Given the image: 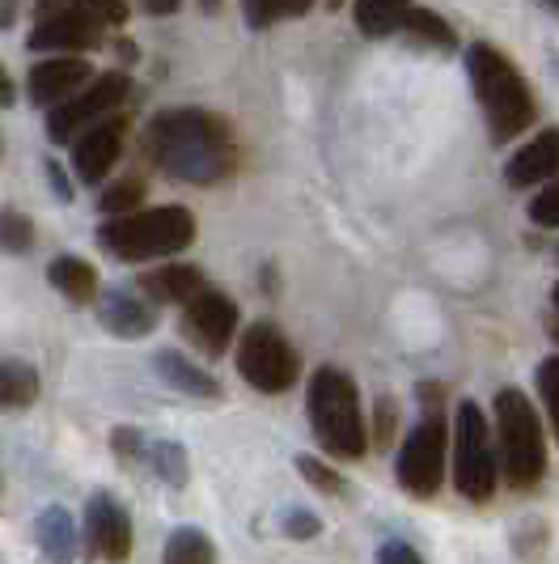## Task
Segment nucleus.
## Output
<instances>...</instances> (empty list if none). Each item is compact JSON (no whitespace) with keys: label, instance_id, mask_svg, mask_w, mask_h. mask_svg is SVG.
Masks as SVG:
<instances>
[{"label":"nucleus","instance_id":"obj_22","mask_svg":"<svg viewBox=\"0 0 559 564\" xmlns=\"http://www.w3.org/2000/svg\"><path fill=\"white\" fill-rule=\"evenodd\" d=\"M162 564H217V547L196 527H178L162 547Z\"/></svg>","mask_w":559,"mask_h":564},{"label":"nucleus","instance_id":"obj_21","mask_svg":"<svg viewBox=\"0 0 559 564\" xmlns=\"http://www.w3.org/2000/svg\"><path fill=\"white\" fill-rule=\"evenodd\" d=\"M412 13V0H357V26L369 39H386L394 30H403Z\"/></svg>","mask_w":559,"mask_h":564},{"label":"nucleus","instance_id":"obj_36","mask_svg":"<svg viewBox=\"0 0 559 564\" xmlns=\"http://www.w3.org/2000/svg\"><path fill=\"white\" fill-rule=\"evenodd\" d=\"M47 174H52V187H56V196H59V199H73V187H68V178L59 174L56 162H47Z\"/></svg>","mask_w":559,"mask_h":564},{"label":"nucleus","instance_id":"obj_24","mask_svg":"<svg viewBox=\"0 0 559 564\" xmlns=\"http://www.w3.org/2000/svg\"><path fill=\"white\" fill-rule=\"evenodd\" d=\"M149 458H153V471L166 480V488H187L191 463H187V451H183L178 442H157V446H149Z\"/></svg>","mask_w":559,"mask_h":564},{"label":"nucleus","instance_id":"obj_31","mask_svg":"<svg viewBox=\"0 0 559 564\" xmlns=\"http://www.w3.org/2000/svg\"><path fill=\"white\" fill-rule=\"evenodd\" d=\"M538 391L547 399V412H551V424H556V437H559V357H547L538 366Z\"/></svg>","mask_w":559,"mask_h":564},{"label":"nucleus","instance_id":"obj_11","mask_svg":"<svg viewBox=\"0 0 559 564\" xmlns=\"http://www.w3.org/2000/svg\"><path fill=\"white\" fill-rule=\"evenodd\" d=\"M233 327H238V306L217 289H199L191 302H183V332L204 352H212V357L224 352L233 339Z\"/></svg>","mask_w":559,"mask_h":564},{"label":"nucleus","instance_id":"obj_29","mask_svg":"<svg viewBox=\"0 0 559 564\" xmlns=\"http://www.w3.org/2000/svg\"><path fill=\"white\" fill-rule=\"evenodd\" d=\"M297 471H302V480H309L314 488H322V492H348V480L339 476L336 467H327L322 458H314V454H297Z\"/></svg>","mask_w":559,"mask_h":564},{"label":"nucleus","instance_id":"obj_23","mask_svg":"<svg viewBox=\"0 0 559 564\" xmlns=\"http://www.w3.org/2000/svg\"><path fill=\"white\" fill-rule=\"evenodd\" d=\"M39 399V373L26 361L0 357V408H30Z\"/></svg>","mask_w":559,"mask_h":564},{"label":"nucleus","instance_id":"obj_26","mask_svg":"<svg viewBox=\"0 0 559 564\" xmlns=\"http://www.w3.org/2000/svg\"><path fill=\"white\" fill-rule=\"evenodd\" d=\"M314 0H246V18H251L254 30L276 26L284 18H302Z\"/></svg>","mask_w":559,"mask_h":564},{"label":"nucleus","instance_id":"obj_12","mask_svg":"<svg viewBox=\"0 0 559 564\" xmlns=\"http://www.w3.org/2000/svg\"><path fill=\"white\" fill-rule=\"evenodd\" d=\"M123 137H128V119L123 115H107L98 123H89L81 137L73 141V170L77 178L98 187L114 170L119 153H123Z\"/></svg>","mask_w":559,"mask_h":564},{"label":"nucleus","instance_id":"obj_30","mask_svg":"<svg viewBox=\"0 0 559 564\" xmlns=\"http://www.w3.org/2000/svg\"><path fill=\"white\" fill-rule=\"evenodd\" d=\"M530 221L542 229H559V174L547 178V187L530 199Z\"/></svg>","mask_w":559,"mask_h":564},{"label":"nucleus","instance_id":"obj_33","mask_svg":"<svg viewBox=\"0 0 559 564\" xmlns=\"http://www.w3.org/2000/svg\"><path fill=\"white\" fill-rule=\"evenodd\" d=\"M111 446H114V454H119V463H128V467H132V463H140V458L149 454L144 437H140L136 429H128V424H123V429H114Z\"/></svg>","mask_w":559,"mask_h":564},{"label":"nucleus","instance_id":"obj_37","mask_svg":"<svg viewBox=\"0 0 559 564\" xmlns=\"http://www.w3.org/2000/svg\"><path fill=\"white\" fill-rule=\"evenodd\" d=\"M13 102V82H9V73L0 68V107H9Z\"/></svg>","mask_w":559,"mask_h":564},{"label":"nucleus","instance_id":"obj_3","mask_svg":"<svg viewBox=\"0 0 559 564\" xmlns=\"http://www.w3.org/2000/svg\"><path fill=\"white\" fill-rule=\"evenodd\" d=\"M467 73H471V85H475V98L483 115H487V128L496 141H513L517 132H526L534 123V94L530 85L522 82V73L508 64V59L487 47V43H475L467 52Z\"/></svg>","mask_w":559,"mask_h":564},{"label":"nucleus","instance_id":"obj_8","mask_svg":"<svg viewBox=\"0 0 559 564\" xmlns=\"http://www.w3.org/2000/svg\"><path fill=\"white\" fill-rule=\"evenodd\" d=\"M238 373L263 395H284L297 387V352L272 323H251L238 339Z\"/></svg>","mask_w":559,"mask_h":564},{"label":"nucleus","instance_id":"obj_13","mask_svg":"<svg viewBox=\"0 0 559 564\" xmlns=\"http://www.w3.org/2000/svg\"><path fill=\"white\" fill-rule=\"evenodd\" d=\"M85 535H89V547H94L98 561L128 564V556H132V518H128V509L119 506L111 492L89 497V506H85Z\"/></svg>","mask_w":559,"mask_h":564},{"label":"nucleus","instance_id":"obj_35","mask_svg":"<svg viewBox=\"0 0 559 564\" xmlns=\"http://www.w3.org/2000/svg\"><path fill=\"white\" fill-rule=\"evenodd\" d=\"M391 433H394V399L382 395L377 399V416H373V442H377V446H386V442H391Z\"/></svg>","mask_w":559,"mask_h":564},{"label":"nucleus","instance_id":"obj_9","mask_svg":"<svg viewBox=\"0 0 559 564\" xmlns=\"http://www.w3.org/2000/svg\"><path fill=\"white\" fill-rule=\"evenodd\" d=\"M128 98H132V77H128V73H102L85 94L64 98L59 107H52V115H47V137L56 144L77 141L89 123L114 115Z\"/></svg>","mask_w":559,"mask_h":564},{"label":"nucleus","instance_id":"obj_7","mask_svg":"<svg viewBox=\"0 0 559 564\" xmlns=\"http://www.w3.org/2000/svg\"><path fill=\"white\" fill-rule=\"evenodd\" d=\"M446 463H449V429L441 421V412H424L419 424L407 433L398 463H394V476L403 484V492H412L416 501H428L441 492L446 480Z\"/></svg>","mask_w":559,"mask_h":564},{"label":"nucleus","instance_id":"obj_38","mask_svg":"<svg viewBox=\"0 0 559 564\" xmlns=\"http://www.w3.org/2000/svg\"><path fill=\"white\" fill-rule=\"evenodd\" d=\"M538 4H542L547 13H556V18H559V0H538Z\"/></svg>","mask_w":559,"mask_h":564},{"label":"nucleus","instance_id":"obj_16","mask_svg":"<svg viewBox=\"0 0 559 564\" xmlns=\"http://www.w3.org/2000/svg\"><path fill=\"white\" fill-rule=\"evenodd\" d=\"M98 318L119 339H140L157 327L153 306L140 293H132V289H107V293H98Z\"/></svg>","mask_w":559,"mask_h":564},{"label":"nucleus","instance_id":"obj_2","mask_svg":"<svg viewBox=\"0 0 559 564\" xmlns=\"http://www.w3.org/2000/svg\"><path fill=\"white\" fill-rule=\"evenodd\" d=\"M309 429L318 437V446L331 458H361L369 451V429H364L361 395L357 382L336 366L314 369L309 378Z\"/></svg>","mask_w":559,"mask_h":564},{"label":"nucleus","instance_id":"obj_34","mask_svg":"<svg viewBox=\"0 0 559 564\" xmlns=\"http://www.w3.org/2000/svg\"><path fill=\"white\" fill-rule=\"evenodd\" d=\"M377 564H424L412 543H403V539H386L382 547H377Z\"/></svg>","mask_w":559,"mask_h":564},{"label":"nucleus","instance_id":"obj_15","mask_svg":"<svg viewBox=\"0 0 559 564\" xmlns=\"http://www.w3.org/2000/svg\"><path fill=\"white\" fill-rule=\"evenodd\" d=\"M556 174H559V128H547V132H538L530 144H522L508 158L504 183L508 187H538V183H547Z\"/></svg>","mask_w":559,"mask_h":564},{"label":"nucleus","instance_id":"obj_40","mask_svg":"<svg viewBox=\"0 0 559 564\" xmlns=\"http://www.w3.org/2000/svg\"><path fill=\"white\" fill-rule=\"evenodd\" d=\"M551 297H556V306H559V284H556V293H551Z\"/></svg>","mask_w":559,"mask_h":564},{"label":"nucleus","instance_id":"obj_17","mask_svg":"<svg viewBox=\"0 0 559 564\" xmlns=\"http://www.w3.org/2000/svg\"><path fill=\"white\" fill-rule=\"evenodd\" d=\"M34 543L39 564H73L77 561V527L64 506H47L34 518Z\"/></svg>","mask_w":559,"mask_h":564},{"label":"nucleus","instance_id":"obj_1","mask_svg":"<svg viewBox=\"0 0 559 564\" xmlns=\"http://www.w3.org/2000/svg\"><path fill=\"white\" fill-rule=\"evenodd\" d=\"M144 149L153 166L183 183H221L238 162L229 123L199 107H174L157 115L144 128Z\"/></svg>","mask_w":559,"mask_h":564},{"label":"nucleus","instance_id":"obj_20","mask_svg":"<svg viewBox=\"0 0 559 564\" xmlns=\"http://www.w3.org/2000/svg\"><path fill=\"white\" fill-rule=\"evenodd\" d=\"M47 281H52V289H59L68 302H94V297H98V272H94L85 259H77V254L52 259Z\"/></svg>","mask_w":559,"mask_h":564},{"label":"nucleus","instance_id":"obj_14","mask_svg":"<svg viewBox=\"0 0 559 564\" xmlns=\"http://www.w3.org/2000/svg\"><path fill=\"white\" fill-rule=\"evenodd\" d=\"M89 77V64L77 56H56V59H43L34 64L26 77V94L34 107H59L64 98H73V89Z\"/></svg>","mask_w":559,"mask_h":564},{"label":"nucleus","instance_id":"obj_18","mask_svg":"<svg viewBox=\"0 0 559 564\" xmlns=\"http://www.w3.org/2000/svg\"><path fill=\"white\" fill-rule=\"evenodd\" d=\"M199 289H204V276L191 263H166V268H153L140 276V293L157 306H183L191 302Z\"/></svg>","mask_w":559,"mask_h":564},{"label":"nucleus","instance_id":"obj_32","mask_svg":"<svg viewBox=\"0 0 559 564\" xmlns=\"http://www.w3.org/2000/svg\"><path fill=\"white\" fill-rule=\"evenodd\" d=\"M284 535L288 539H318L322 535V518L314 509H288L284 513Z\"/></svg>","mask_w":559,"mask_h":564},{"label":"nucleus","instance_id":"obj_10","mask_svg":"<svg viewBox=\"0 0 559 564\" xmlns=\"http://www.w3.org/2000/svg\"><path fill=\"white\" fill-rule=\"evenodd\" d=\"M30 52H89L102 43V22L94 13H85L77 4H64V9H52L43 18H34V30H30Z\"/></svg>","mask_w":559,"mask_h":564},{"label":"nucleus","instance_id":"obj_39","mask_svg":"<svg viewBox=\"0 0 559 564\" xmlns=\"http://www.w3.org/2000/svg\"><path fill=\"white\" fill-rule=\"evenodd\" d=\"M551 336H556V339H559V323H551Z\"/></svg>","mask_w":559,"mask_h":564},{"label":"nucleus","instance_id":"obj_27","mask_svg":"<svg viewBox=\"0 0 559 564\" xmlns=\"http://www.w3.org/2000/svg\"><path fill=\"white\" fill-rule=\"evenodd\" d=\"M140 199H144V183H140V178H119V183H111V187L102 192L98 208H102L107 217H128L132 208H140Z\"/></svg>","mask_w":559,"mask_h":564},{"label":"nucleus","instance_id":"obj_4","mask_svg":"<svg viewBox=\"0 0 559 564\" xmlns=\"http://www.w3.org/2000/svg\"><path fill=\"white\" fill-rule=\"evenodd\" d=\"M98 242L123 259V263H144V259H166V254L187 251L196 242V217L183 204L166 208H144L128 217H111L98 229Z\"/></svg>","mask_w":559,"mask_h":564},{"label":"nucleus","instance_id":"obj_5","mask_svg":"<svg viewBox=\"0 0 559 564\" xmlns=\"http://www.w3.org/2000/svg\"><path fill=\"white\" fill-rule=\"evenodd\" d=\"M496 437H501V467L513 488H534L547 471V446H542V424L526 399V391L504 387L496 391Z\"/></svg>","mask_w":559,"mask_h":564},{"label":"nucleus","instance_id":"obj_6","mask_svg":"<svg viewBox=\"0 0 559 564\" xmlns=\"http://www.w3.org/2000/svg\"><path fill=\"white\" fill-rule=\"evenodd\" d=\"M496 476H501V458L492 451V433L479 412V403L462 399L453 412V488L467 501H492L496 492Z\"/></svg>","mask_w":559,"mask_h":564},{"label":"nucleus","instance_id":"obj_25","mask_svg":"<svg viewBox=\"0 0 559 564\" xmlns=\"http://www.w3.org/2000/svg\"><path fill=\"white\" fill-rule=\"evenodd\" d=\"M403 30L416 34L419 43H428V47H441V52L453 47V30H449V22H441V18L428 13V9H416V4H412V13H407Z\"/></svg>","mask_w":559,"mask_h":564},{"label":"nucleus","instance_id":"obj_28","mask_svg":"<svg viewBox=\"0 0 559 564\" xmlns=\"http://www.w3.org/2000/svg\"><path fill=\"white\" fill-rule=\"evenodd\" d=\"M30 242H34L30 217H22L18 208H0V251L22 254V251H30Z\"/></svg>","mask_w":559,"mask_h":564},{"label":"nucleus","instance_id":"obj_19","mask_svg":"<svg viewBox=\"0 0 559 564\" xmlns=\"http://www.w3.org/2000/svg\"><path fill=\"white\" fill-rule=\"evenodd\" d=\"M153 366H157V373L166 378L174 391H183V395H191V399H221V382H217L208 369H199L196 361H187L183 352H174V348L157 352V357H153Z\"/></svg>","mask_w":559,"mask_h":564}]
</instances>
